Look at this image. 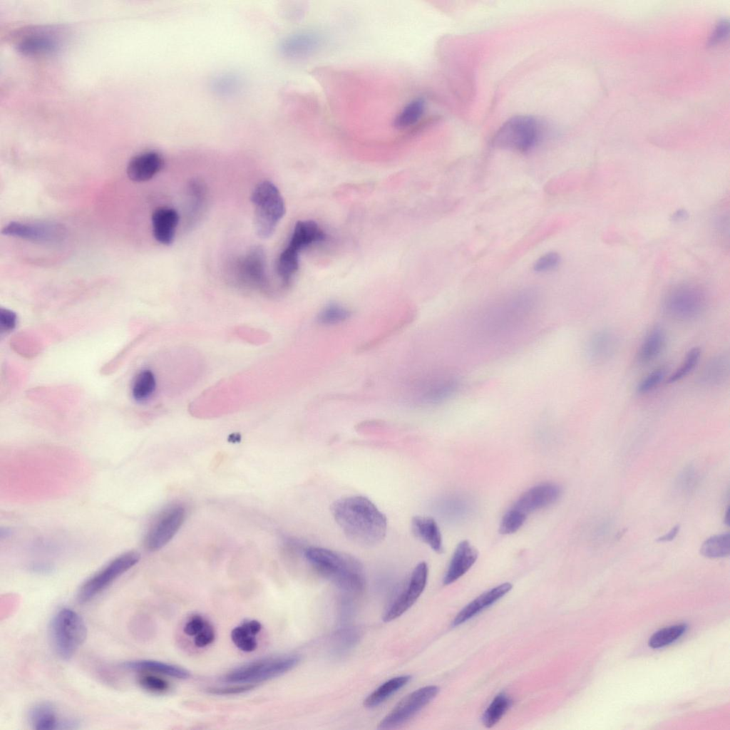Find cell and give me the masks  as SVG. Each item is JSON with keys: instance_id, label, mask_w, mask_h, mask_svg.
Instances as JSON below:
<instances>
[{"instance_id": "51", "label": "cell", "mask_w": 730, "mask_h": 730, "mask_svg": "<svg viewBox=\"0 0 730 730\" xmlns=\"http://www.w3.org/2000/svg\"><path fill=\"white\" fill-rule=\"evenodd\" d=\"M688 217V213L684 210H677L672 215V220L676 222H682L686 220Z\"/></svg>"}, {"instance_id": "22", "label": "cell", "mask_w": 730, "mask_h": 730, "mask_svg": "<svg viewBox=\"0 0 730 730\" xmlns=\"http://www.w3.org/2000/svg\"><path fill=\"white\" fill-rule=\"evenodd\" d=\"M322 43L321 36L314 31L296 33L285 38L281 44L282 53L290 58H302L316 51Z\"/></svg>"}, {"instance_id": "25", "label": "cell", "mask_w": 730, "mask_h": 730, "mask_svg": "<svg viewBox=\"0 0 730 730\" xmlns=\"http://www.w3.org/2000/svg\"><path fill=\"white\" fill-rule=\"evenodd\" d=\"M119 666L120 668L128 670L160 674L182 679L190 677V672L185 669L155 660L128 661L121 663Z\"/></svg>"}, {"instance_id": "49", "label": "cell", "mask_w": 730, "mask_h": 730, "mask_svg": "<svg viewBox=\"0 0 730 730\" xmlns=\"http://www.w3.org/2000/svg\"><path fill=\"white\" fill-rule=\"evenodd\" d=\"M727 31H728L727 24L726 23H724V21L721 22L718 25V26H717L714 34H713V36H712V38H711V41L712 43H714V42H717L719 41H721V39H723L724 38L725 35H726Z\"/></svg>"}, {"instance_id": "30", "label": "cell", "mask_w": 730, "mask_h": 730, "mask_svg": "<svg viewBox=\"0 0 730 730\" xmlns=\"http://www.w3.org/2000/svg\"><path fill=\"white\" fill-rule=\"evenodd\" d=\"M410 679L411 676L403 675L391 678L385 682L366 698L364 701V706L368 708L379 706L392 694L403 687Z\"/></svg>"}, {"instance_id": "29", "label": "cell", "mask_w": 730, "mask_h": 730, "mask_svg": "<svg viewBox=\"0 0 730 730\" xmlns=\"http://www.w3.org/2000/svg\"><path fill=\"white\" fill-rule=\"evenodd\" d=\"M729 359L720 354L710 359L699 376L700 382L706 386H716L724 382L729 376Z\"/></svg>"}, {"instance_id": "10", "label": "cell", "mask_w": 730, "mask_h": 730, "mask_svg": "<svg viewBox=\"0 0 730 730\" xmlns=\"http://www.w3.org/2000/svg\"><path fill=\"white\" fill-rule=\"evenodd\" d=\"M539 134L538 123L534 118L517 115L499 128L493 138V143L498 148L524 153L535 146Z\"/></svg>"}, {"instance_id": "38", "label": "cell", "mask_w": 730, "mask_h": 730, "mask_svg": "<svg viewBox=\"0 0 730 730\" xmlns=\"http://www.w3.org/2000/svg\"><path fill=\"white\" fill-rule=\"evenodd\" d=\"M56 46L53 40L43 36H31L21 41L19 49L26 53H36L52 51Z\"/></svg>"}, {"instance_id": "12", "label": "cell", "mask_w": 730, "mask_h": 730, "mask_svg": "<svg viewBox=\"0 0 730 730\" xmlns=\"http://www.w3.org/2000/svg\"><path fill=\"white\" fill-rule=\"evenodd\" d=\"M185 516V508L180 504L170 505L163 510L145 535V548L148 550L155 551L165 546L180 530Z\"/></svg>"}, {"instance_id": "6", "label": "cell", "mask_w": 730, "mask_h": 730, "mask_svg": "<svg viewBox=\"0 0 730 730\" xmlns=\"http://www.w3.org/2000/svg\"><path fill=\"white\" fill-rule=\"evenodd\" d=\"M251 200L255 208V230L260 238H269L285 214L283 197L274 183L264 180L255 187Z\"/></svg>"}, {"instance_id": "36", "label": "cell", "mask_w": 730, "mask_h": 730, "mask_svg": "<svg viewBox=\"0 0 730 730\" xmlns=\"http://www.w3.org/2000/svg\"><path fill=\"white\" fill-rule=\"evenodd\" d=\"M687 628L686 624H679L661 629L651 636L648 644L654 649L665 647L679 639Z\"/></svg>"}, {"instance_id": "18", "label": "cell", "mask_w": 730, "mask_h": 730, "mask_svg": "<svg viewBox=\"0 0 730 730\" xmlns=\"http://www.w3.org/2000/svg\"><path fill=\"white\" fill-rule=\"evenodd\" d=\"M29 719L37 730L73 729L78 723L71 719L59 718L55 707L49 703H39L31 708Z\"/></svg>"}, {"instance_id": "24", "label": "cell", "mask_w": 730, "mask_h": 730, "mask_svg": "<svg viewBox=\"0 0 730 730\" xmlns=\"http://www.w3.org/2000/svg\"><path fill=\"white\" fill-rule=\"evenodd\" d=\"M411 531L419 540L438 553L443 552L442 536L436 520L428 516H415L411 520Z\"/></svg>"}, {"instance_id": "3", "label": "cell", "mask_w": 730, "mask_h": 730, "mask_svg": "<svg viewBox=\"0 0 730 730\" xmlns=\"http://www.w3.org/2000/svg\"><path fill=\"white\" fill-rule=\"evenodd\" d=\"M304 557L321 575L346 592H359L364 587L361 562L354 557L319 547L304 550Z\"/></svg>"}, {"instance_id": "23", "label": "cell", "mask_w": 730, "mask_h": 730, "mask_svg": "<svg viewBox=\"0 0 730 730\" xmlns=\"http://www.w3.org/2000/svg\"><path fill=\"white\" fill-rule=\"evenodd\" d=\"M178 222L179 215L175 209L165 207L156 209L152 215L155 239L163 245H171L175 239Z\"/></svg>"}, {"instance_id": "9", "label": "cell", "mask_w": 730, "mask_h": 730, "mask_svg": "<svg viewBox=\"0 0 730 730\" xmlns=\"http://www.w3.org/2000/svg\"><path fill=\"white\" fill-rule=\"evenodd\" d=\"M297 655H287L255 661L238 667L224 676L227 683L257 684L277 677L294 668L299 662Z\"/></svg>"}, {"instance_id": "11", "label": "cell", "mask_w": 730, "mask_h": 730, "mask_svg": "<svg viewBox=\"0 0 730 730\" xmlns=\"http://www.w3.org/2000/svg\"><path fill=\"white\" fill-rule=\"evenodd\" d=\"M140 556L135 551H128L109 562L81 585L77 593L78 602L86 603L93 599L118 577L135 565Z\"/></svg>"}, {"instance_id": "1", "label": "cell", "mask_w": 730, "mask_h": 730, "mask_svg": "<svg viewBox=\"0 0 730 730\" xmlns=\"http://www.w3.org/2000/svg\"><path fill=\"white\" fill-rule=\"evenodd\" d=\"M540 302L537 290L525 288L485 305L476 315L475 331L485 339H498L514 333L536 313Z\"/></svg>"}, {"instance_id": "17", "label": "cell", "mask_w": 730, "mask_h": 730, "mask_svg": "<svg viewBox=\"0 0 730 730\" xmlns=\"http://www.w3.org/2000/svg\"><path fill=\"white\" fill-rule=\"evenodd\" d=\"M560 494L561 489L557 484L541 483L523 493L513 507L527 515L554 503Z\"/></svg>"}, {"instance_id": "41", "label": "cell", "mask_w": 730, "mask_h": 730, "mask_svg": "<svg viewBox=\"0 0 730 730\" xmlns=\"http://www.w3.org/2000/svg\"><path fill=\"white\" fill-rule=\"evenodd\" d=\"M138 683L143 689L153 693H163L169 689V683L165 679L151 674H142Z\"/></svg>"}, {"instance_id": "32", "label": "cell", "mask_w": 730, "mask_h": 730, "mask_svg": "<svg viewBox=\"0 0 730 730\" xmlns=\"http://www.w3.org/2000/svg\"><path fill=\"white\" fill-rule=\"evenodd\" d=\"M700 553L707 558L716 559L729 556L730 553V535L724 533L707 538L700 548Z\"/></svg>"}, {"instance_id": "28", "label": "cell", "mask_w": 730, "mask_h": 730, "mask_svg": "<svg viewBox=\"0 0 730 730\" xmlns=\"http://www.w3.org/2000/svg\"><path fill=\"white\" fill-rule=\"evenodd\" d=\"M616 338L614 334L608 330H600L595 333L587 344V353L594 361L607 359L616 348Z\"/></svg>"}, {"instance_id": "4", "label": "cell", "mask_w": 730, "mask_h": 730, "mask_svg": "<svg viewBox=\"0 0 730 730\" xmlns=\"http://www.w3.org/2000/svg\"><path fill=\"white\" fill-rule=\"evenodd\" d=\"M48 633L56 653L61 659H68L86 640L87 628L83 619L76 612L62 608L52 617Z\"/></svg>"}, {"instance_id": "16", "label": "cell", "mask_w": 730, "mask_h": 730, "mask_svg": "<svg viewBox=\"0 0 730 730\" xmlns=\"http://www.w3.org/2000/svg\"><path fill=\"white\" fill-rule=\"evenodd\" d=\"M2 234L41 243H53L63 240L66 230L61 225L53 222H11L3 228Z\"/></svg>"}, {"instance_id": "45", "label": "cell", "mask_w": 730, "mask_h": 730, "mask_svg": "<svg viewBox=\"0 0 730 730\" xmlns=\"http://www.w3.org/2000/svg\"><path fill=\"white\" fill-rule=\"evenodd\" d=\"M207 620L200 615L192 616L185 624L183 631L188 636H196L205 627Z\"/></svg>"}, {"instance_id": "8", "label": "cell", "mask_w": 730, "mask_h": 730, "mask_svg": "<svg viewBox=\"0 0 730 730\" xmlns=\"http://www.w3.org/2000/svg\"><path fill=\"white\" fill-rule=\"evenodd\" d=\"M706 295L704 289L692 283H681L665 295L662 308L670 318L688 322L697 319L705 310Z\"/></svg>"}, {"instance_id": "40", "label": "cell", "mask_w": 730, "mask_h": 730, "mask_svg": "<svg viewBox=\"0 0 730 730\" xmlns=\"http://www.w3.org/2000/svg\"><path fill=\"white\" fill-rule=\"evenodd\" d=\"M667 374V369L664 366L658 367L645 377H644L637 386V391L640 394H647L654 390L664 380Z\"/></svg>"}, {"instance_id": "20", "label": "cell", "mask_w": 730, "mask_h": 730, "mask_svg": "<svg viewBox=\"0 0 730 730\" xmlns=\"http://www.w3.org/2000/svg\"><path fill=\"white\" fill-rule=\"evenodd\" d=\"M477 550L467 540L457 545L443 578L444 585H450L463 576L475 563Z\"/></svg>"}, {"instance_id": "37", "label": "cell", "mask_w": 730, "mask_h": 730, "mask_svg": "<svg viewBox=\"0 0 730 730\" xmlns=\"http://www.w3.org/2000/svg\"><path fill=\"white\" fill-rule=\"evenodd\" d=\"M701 353V349L699 347H694L690 349L680 367L669 376L667 382L673 384L688 376L698 364Z\"/></svg>"}, {"instance_id": "33", "label": "cell", "mask_w": 730, "mask_h": 730, "mask_svg": "<svg viewBox=\"0 0 730 730\" xmlns=\"http://www.w3.org/2000/svg\"><path fill=\"white\" fill-rule=\"evenodd\" d=\"M351 315V311L345 306L331 302L319 312L317 315V322L319 325L324 327L336 326L347 321Z\"/></svg>"}, {"instance_id": "50", "label": "cell", "mask_w": 730, "mask_h": 730, "mask_svg": "<svg viewBox=\"0 0 730 730\" xmlns=\"http://www.w3.org/2000/svg\"><path fill=\"white\" fill-rule=\"evenodd\" d=\"M679 525H674L668 533L657 538V542L667 543L672 541L679 532Z\"/></svg>"}, {"instance_id": "35", "label": "cell", "mask_w": 730, "mask_h": 730, "mask_svg": "<svg viewBox=\"0 0 730 730\" xmlns=\"http://www.w3.org/2000/svg\"><path fill=\"white\" fill-rule=\"evenodd\" d=\"M511 700L505 694L497 695L484 712L483 722L490 728L496 724L511 706Z\"/></svg>"}, {"instance_id": "27", "label": "cell", "mask_w": 730, "mask_h": 730, "mask_svg": "<svg viewBox=\"0 0 730 730\" xmlns=\"http://www.w3.org/2000/svg\"><path fill=\"white\" fill-rule=\"evenodd\" d=\"M261 629L262 624L257 620L244 622L232 630V641L239 649L245 652H253L257 647L256 635Z\"/></svg>"}, {"instance_id": "46", "label": "cell", "mask_w": 730, "mask_h": 730, "mask_svg": "<svg viewBox=\"0 0 730 730\" xmlns=\"http://www.w3.org/2000/svg\"><path fill=\"white\" fill-rule=\"evenodd\" d=\"M16 324V315L13 312L1 309L0 310V329L3 332L12 330Z\"/></svg>"}, {"instance_id": "15", "label": "cell", "mask_w": 730, "mask_h": 730, "mask_svg": "<svg viewBox=\"0 0 730 730\" xmlns=\"http://www.w3.org/2000/svg\"><path fill=\"white\" fill-rule=\"evenodd\" d=\"M428 573V568L425 562L415 567L405 588L386 610L383 616L384 622L396 620L415 603L425 589Z\"/></svg>"}, {"instance_id": "34", "label": "cell", "mask_w": 730, "mask_h": 730, "mask_svg": "<svg viewBox=\"0 0 730 730\" xmlns=\"http://www.w3.org/2000/svg\"><path fill=\"white\" fill-rule=\"evenodd\" d=\"M156 386L154 373L150 369H143L134 379L132 385L133 397L138 401H146L155 393Z\"/></svg>"}, {"instance_id": "26", "label": "cell", "mask_w": 730, "mask_h": 730, "mask_svg": "<svg viewBox=\"0 0 730 730\" xmlns=\"http://www.w3.org/2000/svg\"><path fill=\"white\" fill-rule=\"evenodd\" d=\"M666 343V334L660 327L652 328L644 337L637 353L639 364H646L656 359Z\"/></svg>"}, {"instance_id": "5", "label": "cell", "mask_w": 730, "mask_h": 730, "mask_svg": "<svg viewBox=\"0 0 730 730\" xmlns=\"http://www.w3.org/2000/svg\"><path fill=\"white\" fill-rule=\"evenodd\" d=\"M327 237V234L313 220L296 223L289 244L277 262V272L284 285H289L297 272L301 251L314 243L325 241Z\"/></svg>"}, {"instance_id": "44", "label": "cell", "mask_w": 730, "mask_h": 730, "mask_svg": "<svg viewBox=\"0 0 730 730\" xmlns=\"http://www.w3.org/2000/svg\"><path fill=\"white\" fill-rule=\"evenodd\" d=\"M215 633L212 625L207 621L202 630L195 636L194 644L197 647H205L210 644L215 639Z\"/></svg>"}, {"instance_id": "39", "label": "cell", "mask_w": 730, "mask_h": 730, "mask_svg": "<svg viewBox=\"0 0 730 730\" xmlns=\"http://www.w3.org/2000/svg\"><path fill=\"white\" fill-rule=\"evenodd\" d=\"M526 518V514L512 507L506 512L502 519L500 525V533L502 534H510L516 532L523 525Z\"/></svg>"}, {"instance_id": "14", "label": "cell", "mask_w": 730, "mask_h": 730, "mask_svg": "<svg viewBox=\"0 0 730 730\" xmlns=\"http://www.w3.org/2000/svg\"><path fill=\"white\" fill-rule=\"evenodd\" d=\"M235 278L245 287L264 289L267 287L266 257L259 246L250 249L235 264Z\"/></svg>"}, {"instance_id": "13", "label": "cell", "mask_w": 730, "mask_h": 730, "mask_svg": "<svg viewBox=\"0 0 730 730\" xmlns=\"http://www.w3.org/2000/svg\"><path fill=\"white\" fill-rule=\"evenodd\" d=\"M436 686H426L418 689L404 696L381 720L379 728H396L412 719L438 694Z\"/></svg>"}, {"instance_id": "21", "label": "cell", "mask_w": 730, "mask_h": 730, "mask_svg": "<svg viewBox=\"0 0 730 730\" xmlns=\"http://www.w3.org/2000/svg\"><path fill=\"white\" fill-rule=\"evenodd\" d=\"M512 587L510 583L505 582L483 593L462 609L453 620L452 625L453 627L460 625L473 617L503 597L512 589Z\"/></svg>"}, {"instance_id": "19", "label": "cell", "mask_w": 730, "mask_h": 730, "mask_svg": "<svg viewBox=\"0 0 730 730\" xmlns=\"http://www.w3.org/2000/svg\"><path fill=\"white\" fill-rule=\"evenodd\" d=\"M164 160L157 152L148 151L133 157L127 166V175L134 182L152 179L163 168Z\"/></svg>"}, {"instance_id": "42", "label": "cell", "mask_w": 730, "mask_h": 730, "mask_svg": "<svg viewBox=\"0 0 730 730\" xmlns=\"http://www.w3.org/2000/svg\"><path fill=\"white\" fill-rule=\"evenodd\" d=\"M561 258L556 252H548L536 259L533 270L538 273H546L555 270L560 265Z\"/></svg>"}, {"instance_id": "2", "label": "cell", "mask_w": 730, "mask_h": 730, "mask_svg": "<svg viewBox=\"0 0 730 730\" xmlns=\"http://www.w3.org/2000/svg\"><path fill=\"white\" fill-rule=\"evenodd\" d=\"M331 512L344 534L357 545L374 546L386 536V515L364 496L353 495L339 499L331 505Z\"/></svg>"}, {"instance_id": "47", "label": "cell", "mask_w": 730, "mask_h": 730, "mask_svg": "<svg viewBox=\"0 0 730 730\" xmlns=\"http://www.w3.org/2000/svg\"><path fill=\"white\" fill-rule=\"evenodd\" d=\"M236 80L237 79L235 78L232 76H223L217 79L215 86L220 92H232L236 89V86H238V83Z\"/></svg>"}, {"instance_id": "48", "label": "cell", "mask_w": 730, "mask_h": 730, "mask_svg": "<svg viewBox=\"0 0 730 730\" xmlns=\"http://www.w3.org/2000/svg\"><path fill=\"white\" fill-rule=\"evenodd\" d=\"M696 475L692 468H687L684 470L679 476V484L684 490L691 489L695 483Z\"/></svg>"}, {"instance_id": "31", "label": "cell", "mask_w": 730, "mask_h": 730, "mask_svg": "<svg viewBox=\"0 0 730 730\" xmlns=\"http://www.w3.org/2000/svg\"><path fill=\"white\" fill-rule=\"evenodd\" d=\"M426 110V101L422 98L410 101L396 115L393 125L403 130L414 125L421 118Z\"/></svg>"}, {"instance_id": "43", "label": "cell", "mask_w": 730, "mask_h": 730, "mask_svg": "<svg viewBox=\"0 0 730 730\" xmlns=\"http://www.w3.org/2000/svg\"><path fill=\"white\" fill-rule=\"evenodd\" d=\"M255 687V684H243L237 686L225 687H211L208 688L207 692L212 694L216 695H232L244 693L253 689Z\"/></svg>"}, {"instance_id": "7", "label": "cell", "mask_w": 730, "mask_h": 730, "mask_svg": "<svg viewBox=\"0 0 730 730\" xmlns=\"http://www.w3.org/2000/svg\"><path fill=\"white\" fill-rule=\"evenodd\" d=\"M461 386V379L456 372L449 369L435 370L414 382L412 400L419 406L441 404L453 397Z\"/></svg>"}]
</instances>
